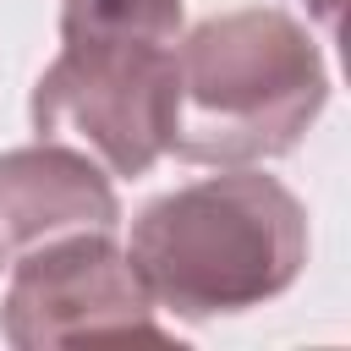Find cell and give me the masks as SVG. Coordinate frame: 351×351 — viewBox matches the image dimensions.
I'll use <instances>...</instances> for the list:
<instances>
[{
    "instance_id": "3957f363",
    "label": "cell",
    "mask_w": 351,
    "mask_h": 351,
    "mask_svg": "<svg viewBox=\"0 0 351 351\" xmlns=\"http://www.w3.org/2000/svg\"><path fill=\"white\" fill-rule=\"evenodd\" d=\"M176 44H60L33 82V132L71 143L110 176H148L170 154Z\"/></svg>"
},
{
    "instance_id": "277c9868",
    "label": "cell",
    "mask_w": 351,
    "mask_h": 351,
    "mask_svg": "<svg viewBox=\"0 0 351 351\" xmlns=\"http://www.w3.org/2000/svg\"><path fill=\"white\" fill-rule=\"evenodd\" d=\"M154 296L132 269L115 230H71L11 258L0 296V335L16 351L99 340V335H148L170 340L154 318Z\"/></svg>"
},
{
    "instance_id": "52a82bcc",
    "label": "cell",
    "mask_w": 351,
    "mask_h": 351,
    "mask_svg": "<svg viewBox=\"0 0 351 351\" xmlns=\"http://www.w3.org/2000/svg\"><path fill=\"white\" fill-rule=\"evenodd\" d=\"M313 11H318L324 22H335V16H340V0H313Z\"/></svg>"
},
{
    "instance_id": "8992f818",
    "label": "cell",
    "mask_w": 351,
    "mask_h": 351,
    "mask_svg": "<svg viewBox=\"0 0 351 351\" xmlns=\"http://www.w3.org/2000/svg\"><path fill=\"white\" fill-rule=\"evenodd\" d=\"M181 0H60V44H176Z\"/></svg>"
},
{
    "instance_id": "7a4b0ae2",
    "label": "cell",
    "mask_w": 351,
    "mask_h": 351,
    "mask_svg": "<svg viewBox=\"0 0 351 351\" xmlns=\"http://www.w3.org/2000/svg\"><path fill=\"white\" fill-rule=\"evenodd\" d=\"M170 154L192 165H258L291 154L329 104L313 33L280 5H241L176 38Z\"/></svg>"
},
{
    "instance_id": "5b68a950",
    "label": "cell",
    "mask_w": 351,
    "mask_h": 351,
    "mask_svg": "<svg viewBox=\"0 0 351 351\" xmlns=\"http://www.w3.org/2000/svg\"><path fill=\"white\" fill-rule=\"evenodd\" d=\"M71 230H121L110 170L71 143H27L0 154V263Z\"/></svg>"
},
{
    "instance_id": "6da1fadb",
    "label": "cell",
    "mask_w": 351,
    "mask_h": 351,
    "mask_svg": "<svg viewBox=\"0 0 351 351\" xmlns=\"http://www.w3.org/2000/svg\"><path fill=\"white\" fill-rule=\"evenodd\" d=\"M126 258L159 313L192 324L247 313L302 280L307 208L285 181L230 165L154 197L132 219Z\"/></svg>"
}]
</instances>
